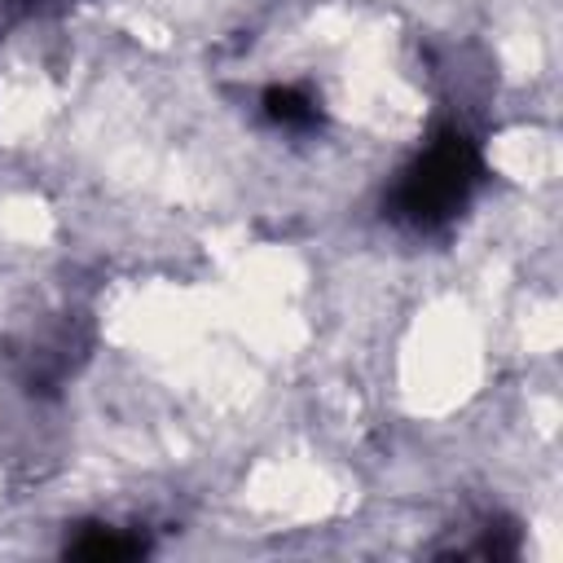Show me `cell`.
Instances as JSON below:
<instances>
[{"label": "cell", "instance_id": "1", "mask_svg": "<svg viewBox=\"0 0 563 563\" xmlns=\"http://www.w3.org/2000/svg\"><path fill=\"white\" fill-rule=\"evenodd\" d=\"M479 176H484V158L475 141L457 128H444L400 172L396 189L387 194V216L409 229H440L466 207Z\"/></svg>", "mask_w": 563, "mask_h": 563}, {"label": "cell", "instance_id": "2", "mask_svg": "<svg viewBox=\"0 0 563 563\" xmlns=\"http://www.w3.org/2000/svg\"><path fill=\"white\" fill-rule=\"evenodd\" d=\"M264 114L277 128H317L321 123V106L303 88H295V84H273L264 92Z\"/></svg>", "mask_w": 563, "mask_h": 563}, {"label": "cell", "instance_id": "3", "mask_svg": "<svg viewBox=\"0 0 563 563\" xmlns=\"http://www.w3.org/2000/svg\"><path fill=\"white\" fill-rule=\"evenodd\" d=\"M141 550H145L141 537H123L119 528H101V523H92L75 541H66V554H79V559H132Z\"/></svg>", "mask_w": 563, "mask_h": 563}, {"label": "cell", "instance_id": "4", "mask_svg": "<svg viewBox=\"0 0 563 563\" xmlns=\"http://www.w3.org/2000/svg\"><path fill=\"white\" fill-rule=\"evenodd\" d=\"M9 18H44V13H57L66 9L70 0H0Z\"/></svg>", "mask_w": 563, "mask_h": 563}]
</instances>
